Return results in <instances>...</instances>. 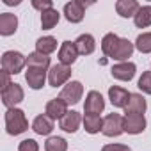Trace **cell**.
<instances>
[{
	"mask_svg": "<svg viewBox=\"0 0 151 151\" xmlns=\"http://www.w3.org/2000/svg\"><path fill=\"white\" fill-rule=\"evenodd\" d=\"M68 112H69V110H68V103H66L64 100H60V98L50 100V101L46 103V107H45V114H46L48 117H52L53 121H55V119L60 121Z\"/></svg>",
	"mask_w": 151,
	"mask_h": 151,
	"instance_id": "cell-13",
	"label": "cell"
},
{
	"mask_svg": "<svg viewBox=\"0 0 151 151\" xmlns=\"http://www.w3.org/2000/svg\"><path fill=\"white\" fill-rule=\"evenodd\" d=\"M71 78V66H64V64H53L48 71V84L52 87H60L66 86Z\"/></svg>",
	"mask_w": 151,
	"mask_h": 151,
	"instance_id": "cell-3",
	"label": "cell"
},
{
	"mask_svg": "<svg viewBox=\"0 0 151 151\" xmlns=\"http://www.w3.org/2000/svg\"><path fill=\"white\" fill-rule=\"evenodd\" d=\"M82 121H84V117H82L77 110H69V112L59 121V126H60V130H64L66 133H75V132L80 128Z\"/></svg>",
	"mask_w": 151,
	"mask_h": 151,
	"instance_id": "cell-14",
	"label": "cell"
},
{
	"mask_svg": "<svg viewBox=\"0 0 151 151\" xmlns=\"http://www.w3.org/2000/svg\"><path fill=\"white\" fill-rule=\"evenodd\" d=\"M25 98V93L20 84H11L6 91H2V103L7 109H14L18 103H22Z\"/></svg>",
	"mask_w": 151,
	"mask_h": 151,
	"instance_id": "cell-8",
	"label": "cell"
},
{
	"mask_svg": "<svg viewBox=\"0 0 151 151\" xmlns=\"http://www.w3.org/2000/svg\"><path fill=\"white\" fill-rule=\"evenodd\" d=\"M18 151H39V144L34 139H25L18 144Z\"/></svg>",
	"mask_w": 151,
	"mask_h": 151,
	"instance_id": "cell-31",
	"label": "cell"
},
{
	"mask_svg": "<svg viewBox=\"0 0 151 151\" xmlns=\"http://www.w3.org/2000/svg\"><path fill=\"white\" fill-rule=\"evenodd\" d=\"M0 75H2V91H6V89H7V87L13 84V82H11V78H9L11 75H9L7 71H4V69L0 71Z\"/></svg>",
	"mask_w": 151,
	"mask_h": 151,
	"instance_id": "cell-34",
	"label": "cell"
},
{
	"mask_svg": "<svg viewBox=\"0 0 151 151\" xmlns=\"http://www.w3.org/2000/svg\"><path fill=\"white\" fill-rule=\"evenodd\" d=\"M45 151H68V142L62 137H48L45 142Z\"/></svg>",
	"mask_w": 151,
	"mask_h": 151,
	"instance_id": "cell-28",
	"label": "cell"
},
{
	"mask_svg": "<svg viewBox=\"0 0 151 151\" xmlns=\"http://www.w3.org/2000/svg\"><path fill=\"white\" fill-rule=\"evenodd\" d=\"M101 151H132V149L126 144H105Z\"/></svg>",
	"mask_w": 151,
	"mask_h": 151,
	"instance_id": "cell-33",
	"label": "cell"
},
{
	"mask_svg": "<svg viewBox=\"0 0 151 151\" xmlns=\"http://www.w3.org/2000/svg\"><path fill=\"white\" fill-rule=\"evenodd\" d=\"M59 20H60V13L57 9H53V7L41 13V27H43V30H52L59 23Z\"/></svg>",
	"mask_w": 151,
	"mask_h": 151,
	"instance_id": "cell-25",
	"label": "cell"
},
{
	"mask_svg": "<svg viewBox=\"0 0 151 151\" xmlns=\"http://www.w3.org/2000/svg\"><path fill=\"white\" fill-rule=\"evenodd\" d=\"M4 121H6V132L9 135H22L23 132L29 130V121H27V116L22 109H16V107L7 109Z\"/></svg>",
	"mask_w": 151,
	"mask_h": 151,
	"instance_id": "cell-1",
	"label": "cell"
},
{
	"mask_svg": "<svg viewBox=\"0 0 151 151\" xmlns=\"http://www.w3.org/2000/svg\"><path fill=\"white\" fill-rule=\"evenodd\" d=\"M25 66H27V57L22 52H14V50L4 52V55H2V69L4 71H7L9 75H18V73H22V69Z\"/></svg>",
	"mask_w": 151,
	"mask_h": 151,
	"instance_id": "cell-2",
	"label": "cell"
},
{
	"mask_svg": "<svg viewBox=\"0 0 151 151\" xmlns=\"http://www.w3.org/2000/svg\"><path fill=\"white\" fill-rule=\"evenodd\" d=\"M78 50H77V45L75 41H62L60 48H59V62L64 64V66H71L78 57Z\"/></svg>",
	"mask_w": 151,
	"mask_h": 151,
	"instance_id": "cell-12",
	"label": "cell"
},
{
	"mask_svg": "<svg viewBox=\"0 0 151 151\" xmlns=\"http://www.w3.org/2000/svg\"><path fill=\"white\" fill-rule=\"evenodd\" d=\"M27 68H39V69H46L50 71V57L48 55H43L39 52H32L29 53L27 57Z\"/></svg>",
	"mask_w": 151,
	"mask_h": 151,
	"instance_id": "cell-22",
	"label": "cell"
},
{
	"mask_svg": "<svg viewBox=\"0 0 151 151\" xmlns=\"http://www.w3.org/2000/svg\"><path fill=\"white\" fill-rule=\"evenodd\" d=\"M103 109H105V100H103L101 93L89 91L87 96H86V103H84L86 114H96V116H100V112H103Z\"/></svg>",
	"mask_w": 151,
	"mask_h": 151,
	"instance_id": "cell-11",
	"label": "cell"
},
{
	"mask_svg": "<svg viewBox=\"0 0 151 151\" xmlns=\"http://www.w3.org/2000/svg\"><path fill=\"white\" fill-rule=\"evenodd\" d=\"M82 94H84V86H82V82L71 80V82H68V84L62 87L59 98L64 100L68 105H77V103L82 100Z\"/></svg>",
	"mask_w": 151,
	"mask_h": 151,
	"instance_id": "cell-4",
	"label": "cell"
},
{
	"mask_svg": "<svg viewBox=\"0 0 151 151\" xmlns=\"http://www.w3.org/2000/svg\"><path fill=\"white\" fill-rule=\"evenodd\" d=\"M82 123H84L86 132H87V133H91V135H94V133L101 132V126H103V117H100V116H96V114H86Z\"/></svg>",
	"mask_w": 151,
	"mask_h": 151,
	"instance_id": "cell-24",
	"label": "cell"
},
{
	"mask_svg": "<svg viewBox=\"0 0 151 151\" xmlns=\"http://www.w3.org/2000/svg\"><path fill=\"white\" fill-rule=\"evenodd\" d=\"M130 94H132V93H128L124 87H119V86H112V87L109 89V100H110V103H112L114 107H117V109H124V107H126V103H128V100H130Z\"/></svg>",
	"mask_w": 151,
	"mask_h": 151,
	"instance_id": "cell-16",
	"label": "cell"
},
{
	"mask_svg": "<svg viewBox=\"0 0 151 151\" xmlns=\"http://www.w3.org/2000/svg\"><path fill=\"white\" fill-rule=\"evenodd\" d=\"M110 73H112V77H114L116 80L130 82V80L135 77V73H137V66H135L133 62H130V60H128V62H117V64L112 66Z\"/></svg>",
	"mask_w": 151,
	"mask_h": 151,
	"instance_id": "cell-9",
	"label": "cell"
},
{
	"mask_svg": "<svg viewBox=\"0 0 151 151\" xmlns=\"http://www.w3.org/2000/svg\"><path fill=\"white\" fill-rule=\"evenodd\" d=\"M75 45H77V50L80 55H91L94 50H96V39L91 36V34H82L77 37V41H75Z\"/></svg>",
	"mask_w": 151,
	"mask_h": 151,
	"instance_id": "cell-21",
	"label": "cell"
},
{
	"mask_svg": "<svg viewBox=\"0 0 151 151\" xmlns=\"http://www.w3.org/2000/svg\"><path fill=\"white\" fill-rule=\"evenodd\" d=\"M135 27L137 29H146L151 25V6H140L137 14L133 16Z\"/></svg>",
	"mask_w": 151,
	"mask_h": 151,
	"instance_id": "cell-26",
	"label": "cell"
},
{
	"mask_svg": "<svg viewBox=\"0 0 151 151\" xmlns=\"http://www.w3.org/2000/svg\"><path fill=\"white\" fill-rule=\"evenodd\" d=\"M137 87H139L142 93L151 94V71H144V73L140 75V78H139V82H137Z\"/></svg>",
	"mask_w": 151,
	"mask_h": 151,
	"instance_id": "cell-30",
	"label": "cell"
},
{
	"mask_svg": "<svg viewBox=\"0 0 151 151\" xmlns=\"http://www.w3.org/2000/svg\"><path fill=\"white\" fill-rule=\"evenodd\" d=\"M57 50V39L53 36H43L36 41V52L43 55H50Z\"/></svg>",
	"mask_w": 151,
	"mask_h": 151,
	"instance_id": "cell-23",
	"label": "cell"
},
{
	"mask_svg": "<svg viewBox=\"0 0 151 151\" xmlns=\"http://www.w3.org/2000/svg\"><path fill=\"white\" fill-rule=\"evenodd\" d=\"M101 133L105 137H119L121 133H124L123 130V116L121 114H109L103 117V126H101Z\"/></svg>",
	"mask_w": 151,
	"mask_h": 151,
	"instance_id": "cell-5",
	"label": "cell"
},
{
	"mask_svg": "<svg viewBox=\"0 0 151 151\" xmlns=\"http://www.w3.org/2000/svg\"><path fill=\"white\" fill-rule=\"evenodd\" d=\"M119 39H121V37H119L117 34H114V32L105 34V36H103V39H101V52H103V55L110 57V55L114 53V50H116V46H117Z\"/></svg>",
	"mask_w": 151,
	"mask_h": 151,
	"instance_id": "cell-27",
	"label": "cell"
},
{
	"mask_svg": "<svg viewBox=\"0 0 151 151\" xmlns=\"http://www.w3.org/2000/svg\"><path fill=\"white\" fill-rule=\"evenodd\" d=\"M4 4H6V6H18L20 0H4Z\"/></svg>",
	"mask_w": 151,
	"mask_h": 151,
	"instance_id": "cell-35",
	"label": "cell"
},
{
	"mask_svg": "<svg viewBox=\"0 0 151 151\" xmlns=\"http://www.w3.org/2000/svg\"><path fill=\"white\" fill-rule=\"evenodd\" d=\"M135 48L140 53H151V32H142L135 39Z\"/></svg>",
	"mask_w": 151,
	"mask_h": 151,
	"instance_id": "cell-29",
	"label": "cell"
},
{
	"mask_svg": "<svg viewBox=\"0 0 151 151\" xmlns=\"http://www.w3.org/2000/svg\"><path fill=\"white\" fill-rule=\"evenodd\" d=\"M32 7L41 11V13H45V11L53 7V2H52V0H32Z\"/></svg>",
	"mask_w": 151,
	"mask_h": 151,
	"instance_id": "cell-32",
	"label": "cell"
},
{
	"mask_svg": "<svg viewBox=\"0 0 151 151\" xmlns=\"http://www.w3.org/2000/svg\"><path fill=\"white\" fill-rule=\"evenodd\" d=\"M53 119L48 117L46 114H39L34 121H32V130L37 133V135H50L52 130H53Z\"/></svg>",
	"mask_w": 151,
	"mask_h": 151,
	"instance_id": "cell-20",
	"label": "cell"
},
{
	"mask_svg": "<svg viewBox=\"0 0 151 151\" xmlns=\"http://www.w3.org/2000/svg\"><path fill=\"white\" fill-rule=\"evenodd\" d=\"M147 109V101L142 94L139 93H132L130 94V100L124 107V114H144Z\"/></svg>",
	"mask_w": 151,
	"mask_h": 151,
	"instance_id": "cell-17",
	"label": "cell"
},
{
	"mask_svg": "<svg viewBox=\"0 0 151 151\" xmlns=\"http://www.w3.org/2000/svg\"><path fill=\"white\" fill-rule=\"evenodd\" d=\"M147 123L144 114H126L123 117V130L130 135H139L146 130Z\"/></svg>",
	"mask_w": 151,
	"mask_h": 151,
	"instance_id": "cell-6",
	"label": "cell"
},
{
	"mask_svg": "<svg viewBox=\"0 0 151 151\" xmlns=\"http://www.w3.org/2000/svg\"><path fill=\"white\" fill-rule=\"evenodd\" d=\"M139 2L137 0H117L116 2V13L121 18H133L139 11Z\"/></svg>",
	"mask_w": 151,
	"mask_h": 151,
	"instance_id": "cell-19",
	"label": "cell"
},
{
	"mask_svg": "<svg viewBox=\"0 0 151 151\" xmlns=\"http://www.w3.org/2000/svg\"><path fill=\"white\" fill-rule=\"evenodd\" d=\"M25 80H27V84H29L30 89H36L37 91L48 80V71L46 69H39V68H27V71H25Z\"/></svg>",
	"mask_w": 151,
	"mask_h": 151,
	"instance_id": "cell-10",
	"label": "cell"
},
{
	"mask_svg": "<svg viewBox=\"0 0 151 151\" xmlns=\"http://www.w3.org/2000/svg\"><path fill=\"white\" fill-rule=\"evenodd\" d=\"M86 2L82 0H71L64 6V16L69 23H80L86 16Z\"/></svg>",
	"mask_w": 151,
	"mask_h": 151,
	"instance_id": "cell-7",
	"label": "cell"
},
{
	"mask_svg": "<svg viewBox=\"0 0 151 151\" xmlns=\"http://www.w3.org/2000/svg\"><path fill=\"white\" fill-rule=\"evenodd\" d=\"M133 50H135V45L132 41L121 37L119 43H117V46H116V50H114V53L110 55V59H114L117 62H128V59L132 57Z\"/></svg>",
	"mask_w": 151,
	"mask_h": 151,
	"instance_id": "cell-15",
	"label": "cell"
},
{
	"mask_svg": "<svg viewBox=\"0 0 151 151\" xmlns=\"http://www.w3.org/2000/svg\"><path fill=\"white\" fill-rule=\"evenodd\" d=\"M18 29V16L13 13H2L0 14V34L2 36H13Z\"/></svg>",
	"mask_w": 151,
	"mask_h": 151,
	"instance_id": "cell-18",
	"label": "cell"
}]
</instances>
